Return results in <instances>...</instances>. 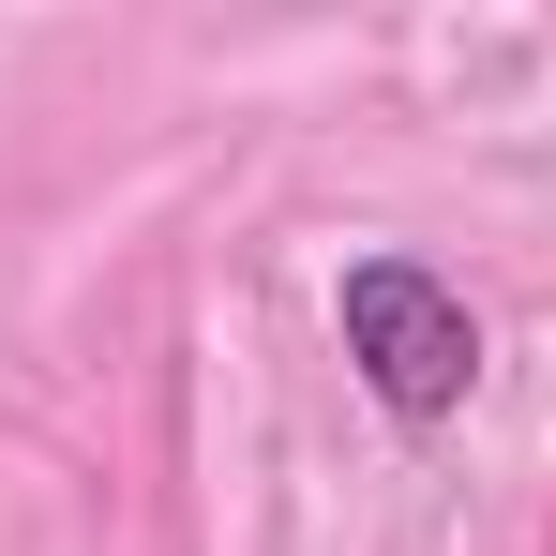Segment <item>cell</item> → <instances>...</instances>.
I'll list each match as a JSON object with an SVG mask.
<instances>
[{"label": "cell", "mask_w": 556, "mask_h": 556, "mask_svg": "<svg viewBox=\"0 0 556 556\" xmlns=\"http://www.w3.org/2000/svg\"><path fill=\"white\" fill-rule=\"evenodd\" d=\"M331 331H346L362 391L406 421V437L466 421V391H481V316H466V286H437L421 256H346V286H331Z\"/></svg>", "instance_id": "6da1fadb"}]
</instances>
